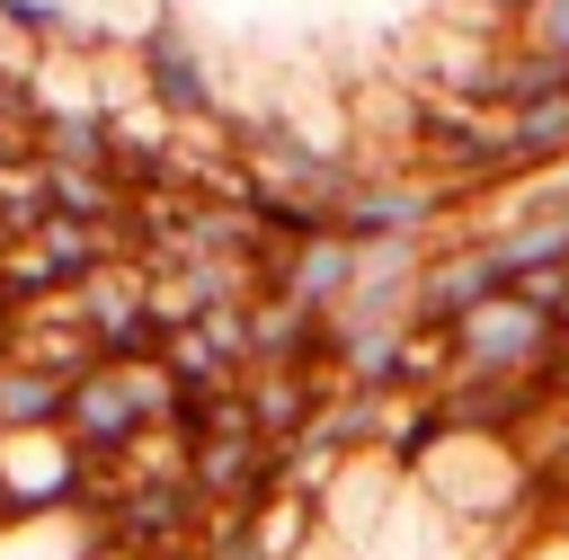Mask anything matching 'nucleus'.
<instances>
[{
  "label": "nucleus",
  "instance_id": "1",
  "mask_svg": "<svg viewBox=\"0 0 569 560\" xmlns=\"http://www.w3.org/2000/svg\"><path fill=\"white\" fill-rule=\"evenodd\" d=\"M560 356L569 338L533 293H498L453 320V382H551Z\"/></svg>",
  "mask_w": 569,
  "mask_h": 560
},
{
  "label": "nucleus",
  "instance_id": "2",
  "mask_svg": "<svg viewBox=\"0 0 569 560\" xmlns=\"http://www.w3.org/2000/svg\"><path fill=\"white\" fill-rule=\"evenodd\" d=\"M80 480H89V453H80L62 427L0 436V507H9V524H18V516H62V507H80Z\"/></svg>",
  "mask_w": 569,
  "mask_h": 560
},
{
  "label": "nucleus",
  "instance_id": "3",
  "mask_svg": "<svg viewBox=\"0 0 569 560\" xmlns=\"http://www.w3.org/2000/svg\"><path fill=\"white\" fill-rule=\"evenodd\" d=\"M142 80H151V107H169V116H222V71L187 9H169L142 36Z\"/></svg>",
  "mask_w": 569,
  "mask_h": 560
},
{
  "label": "nucleus",
  "instance_id": "4",
  "mask_svg": "<svg viewBox=\"0 0 569 560\" xmlns=\"http://www.w3.org/2000/svg\"><path fill=\"white\" fill-rule=\"evenodd\" d=\"M62 436H71L89 462H116V453L142 436V409H133V391H124L116 364H98V373L71 382V418H62Z\"/></svg>",
  "mask_w": 569,
  "mask_h": 560
},
{
  "label": "nucleus",
  "instance_id": "5",
  "mask_svg": "<svg viewBox=\"0 0 569 560\" xmlns=\"http://www.w3.org/2000/svg\"><path fill=\"white\" fill-rule=\"evenodd\" d=\"M347 284H356V240L320 231V240H293V249L276 258V284H267V293H284V302H302L311 320H329V311L347 302Z\"/></svg>",
  "mask_w": 569,
  "mask_h": 560
},
{
  "label": "nucleus",
  "instance_id": "6",
  "mask_svg": "<svg viewBox=\"0 0 569 560\" xmlns=\"http://www.w3.org/2000/svg\"><path fill=\"white\" fill-rule=\"evenodd\" d=\"M71 418V382L44 373V364H0V436H27V427H62Z\"/></svg>",
  "mask_w": 569,
  "mask_h": 560
},
{
  "label": "nucleus",
  "instance_id": "7",
  "mask_svg": "<svg viewBox=\"0 0 569 560\" xmlns=\"http://www.w3.org/2000/svg\"><path fill=\"white\" fill-rule=\"evenodd\" d=\"M516 44L542 62H569V0H525L516 9Z\"/></svg>",
  "mask_w": 569,
  "mask_h": 560
},
{
  "label": "nucleus",
  "instance_id": "8",
  "mask_svg": "<svg viewBox=\"0 0 569 560\" xmlns=\"http://www.w3.org/2000/svg\"><path fill=\"white\" fill-rule=\"evenodd\" d=\"M89 560H133V551H116V542H98V551H89Z\"/></svg>",
  "mask_w": 569,
  "mask_h": 560
}]
</instances>
